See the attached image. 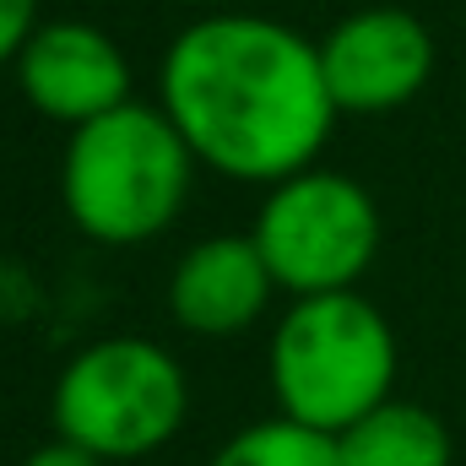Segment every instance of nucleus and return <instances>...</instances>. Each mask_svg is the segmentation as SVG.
Wrapping results in <instances>:
<instances>
[{"instance_id": "1", "label": "nucleus", "mask_w": 466, "mask_h": 466, "mask_svg": "<svg viewBox=\"0 0 466 466\" xmlns=\"http://www.w3.org/2000/svg\"><path fill=\"white\" fill-rule=\"evenodd\" d=\"M163 115L179 125L201 168L238 185H282L315 168L337 125V98L320 44L299 27L255 11H218L168 44Z\"/></svg>"}, {"instance_id": "2", "label": "nucleus", "mask_w": 466, "mask_h": 466, "mask_svg": "<svg viewBox=\"0 0 466 466\" xmlns=\"http://www.w3.org/2000/svg\"><path fill=\"white\" fill-rule=\"evenodd\" d=\"M196 152L163 109L119 104L71 130L60 201L93 244H147L185 212Z\"/></svg>"}, {"instance_id": "3", "label": "nucleus", "mask_w": 466, "mask_h": 466, "mask_svg": "<svg viewBox=\"0 0 466 466\" xmlns=\"http://www.w3.org/2000/svg\"><path fill=\"white\" fill-rule=\"evenodd\" d=\"M396 385V331L358 293H315L293 299L271 337V390L282 418L348 434Z\"/></svg>"}, {"instance_id": "4", "label": "nucleus", "mask_w": 466, "mask_h": 466, "mask_svg": "<svg viewBox=\"0 0 466 466\" xmlns=\"http://www.w3.org/2000/svg\"><path fill=\"white\" fill-rule=\"evenodd\" d=\"M55 434L98 461H136L168 445L190 412V380L174 352L141 337L82 348L55 380Z\"/></svg>"}, {"instance_id": "5", "label": "nucleus", "mask_w": 466, "mask_h": 466, "mask_svg": "<svg viewBox=\"0 0 466 466\" xmlns=\"http://www.w3.org/2000/svg\"><path fill=\"white\" fill-rule=\"evenodd\" d=\"M249 238L260 244L282 293H293V299L348 293L374 266L380 212L358 179L331 174V168H304V174L271 185Z\"/></svg>"}, {"instance_id": "6", "label": "nucleus", "mask_w": 466, "mask_h": 466, "mask_svg": "<svg viewBox=\"0 0 466 466\" xmlns=\"http://www.w3.org/2000/svg\"><path fill=\"white\" fill-rule=\"evenodd\" d=\"M337 115H390L434 76V33L401 5H363L320 38Z\"/></svg>"}, {"instance_id": "7", "label": "nucleus", "mask_w": 466, "mask_h": 466, "mask_svg": "<svg viewBox=\"0 0 466 466\" xmlns=\"http://www.w3.org/2000/svg\"><path fill=\"white\" fill-rule=\"evenodd\" d=\"M22 98L55 125H87L130 104V60L93 22H44L16 55Z\"/></svg>"}, {"instance_id": "8", "label": "nucleus", "mask_w": 466, "mask_h": 466, "mask_svg": "<svg viewBox=\"0 0 466 466\" xmlns=\"http://www.w3.org/2000/svg\"><path fill=\"white\" fill-rule=\"evenodd\" d=\"M277 293V277L249 233H212L179 255L168 277V315L190 337H238L249 331Z\"/></svg>"}, {"instance_id": "9", "label": "nucleus", "mask_w": 466, "mask_h": 466, "mask_svg": "<svg viewBox=\"0 0 466 466\" xmlns=\"http://www.w3.org/2000/svg\"><path fill=\"white\" fill-rule=\"evenodd\" d=\"M342 466H451L456 440L445 418L423 401H380L369 418H358L348 434H337Z\"/></svg>"}, {"instance_id": "10", "label": "nucleus", "mask_w": 466, "mask_h": 466, "mask_svg": "<svg viewBox=\"0 0 466 466\" xmlns=\"http://www.w3.org/2000/svg\"><path fill=\"white\" fill-rule=\"evenodd\" d=\"M212 466H342L337 434L304 429L293 418H266L233 434L228 445L212 456Z\"/></svg>"}, {"instance_id": "11", "label": "nucleus", "mask_w": 466, "mask_h": 466, "mask_svg": "<svg viewBox=\"0 0 466 466\" xmlns=\"http://www.w3.org/2000/svg\"><path fill=\"white\" fill-rule=\"evenodd\" d=\"M33 33H38V0H0V66H16Z\"/></svg>"}, {"instance_id": "12", "label": "nucleus", "mask_w": 466, "mask_h": 466, "mask_svg": "<svg viewBox=\"0 0 466 466\" xmlns=\"http://www.w3.org/2000/svg\"><path fill=\"white\" fill-rule=\"evenodd\" d=\"M22 466H109V461H98L93 451H82V445H71V440H60V434H55L49 445H38Z\"/></svg>"}, {"instance_id": "13", "label": "nucleus", "mask_w": 466, "mask_h": 466, "mask_svg": "<svg viewBox=\"0 0 466 466\" xmlns=\"http://www.w3.org/2000/svg\"><path fill=\"white\" fill-rule=\"evenodd\" d=\"M190 5H218V0H190Z\"/></svg>"}]
</instances>
